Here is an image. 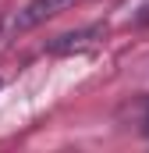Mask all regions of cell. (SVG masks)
Listing matches in <instances>:
<instances>
[{
    "label": "cell",
    "mask_w": 149,
    "mask_h": 153,
    "mask_svg": "<svg viewBox=\"0 0 149 153\" xmlns=\"http://www.w3.org/2000/svg\"><path fill=\"white\" fill-rule=\"evenodd\" d=\"M74 4H82V0H29L25 7H18V11L4 22V32H29V29H36L43 22L57 18L60 11L74 7Z\"/></svg>",
    "instance_id": "6da1fadb"
},
{
    "label": "cell",
    "mask_w": 149,
    "mask_h": 153,
    "mask_svg": "<svg viewBox=\"0 0 149 153\" xmlns=\"http://www.w3.org/2000/svg\"><path fill=\"white\" fill-rule=\"evenodd\" d=\"M103 25H85V29H78V32H64V36H57L46 50L50 53H82V50H89V46H96L100 39H103Z\"/></svg>",
    "instance_id": "7a4b0ae2"
}]
</instances>
